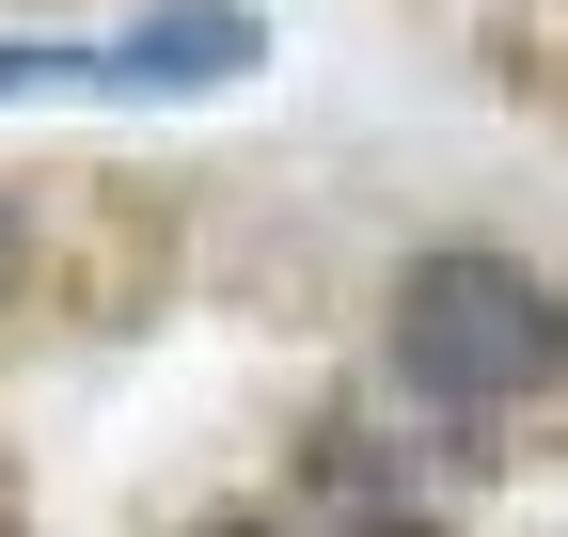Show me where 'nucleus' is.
I'll list each match as a JSON object with an SVG mask.
<instances>
[{
    "instance_id": "f257e3e1",
    "label": "nucleus",
    "mask_w": 568,
    "mask_h": 537,
    "mask_svg": "<svg viewBox=\"0 0 568 537\" xmlns=\"http://www.w3.org/2000/svg\"><path fill=\"white\" fill-rule=\"evenodd\" d=\"M568 364V301L521 253H410L395 268V379L443 412H521Z\"/></svg>"
},
{
    "instance_id": "f03ea898",
    "label": "nucleus",
    "mask_w": 568,
    "mask_h": 537,
    "mask_svg": "<svg viewBox=\"0 0 568 537\" xmlns=\"http://www.w3.org/2000/svg\"><path fill=\"white\" fill-rule=\"evenodd\" d=\"M237 63H253V17H237V0H174V17L80 48V80H111V95H205V80H237Z\"/></svg>"
},
{
    "instance_id": "7ed1b4c3",
    "label": "nucleus",
    "mask_w": 568,
    "mask_h": 537,
    "mask_svg": "<svg viewBox=\"0 0 568 537\" xmlns=\"http://www.w3.org/2000/svg\"><path fill=\"white\" fill-rule=\"evenodd\" d=\"M0 285H17V206H0Z\"/></svg>"
}]
</instances>
